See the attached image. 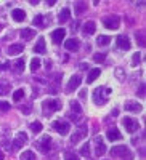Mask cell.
<instances>
[{"label": "cell", "instance_id": "obj_42", "mask_svg": "<svg viewBox=\"0 0 146 160\" xmlns=\"http://www.w3.org/2000/svg\"><path fill=\"white\" fill-rule=\"evenodd\" d=\"M21 111H23V114H31V108H28V106H23Z\"/></svg>", "mask_w": 146, "mask_h": 160}, {"label": "cell", "instance_id": "obj_20", "mask_svg": "<svg viewBox=\"0 0 146 160\" xmlns=\"http://www.w3.org/2000/svg\"><path fill=\"white\" fill-rule=\"evenodd\" d=\"M96 31V24L93 22V21H88V22H85V26H84V32L87 34V35H91Z\"/></svg>", "mask_w": 146, "mask_h": 160}, {"label": "cell", "instance_id": "obj_15", "mask_svg": "<svg viewBox=\"0 0 146 160\" xmlns=\"http://www.w3.org/2000/svg\"><path fill=\"white\" fill-rule=\"evenodd\" d=\"M106 138H108L109 141H117V139L122 138V135H121V131H119L117 128H111L108 133H106Z\"/></svg>", "mask_w": 146, "mask_h": 160}, {"label": "cell", "instance_id": "obj_31", "mask_svg": "<svg viewBox=\"0 0 146 160\" xmlns=\"http://www.w3.org/2000/svg\"><path fill=\"white\" fill-rule=\"evenodd\" d=\"M71 108H72V111L76 114H81L82 112V108H81V104H79L77 101H71Z\"/></svg>", "mask_w": 146, "mask_h": 160}, {"label": "cell", "instance_id": "obj_43", "mask_svg": "<svg viewBox=\"0 0 146 160\" xmlns=\"http://www.w3.org/2000/svg\"><path fill=\"white\" fill-rule=\"evenodd\" d=\"M143 93H144V83H141V87H140V90H138V95H140V96L143 95Z\"/></svg>", "mask_w": 146, "mask_h": 160}, {"label": "cell", "instance_id": "obj_4", "mask_svg": "<svg viewBox=\"0 0 146 160\" xmlns=\"http://www.w3.org/2000/svg\"><path fill=\"white\" fill-rule=\"evenodd\" d=\"M51 127L55 128L60 135H68V131H69V122H66V120H55V122L51 123Z\"/></svg>", "mask_w": 146, "mask_h": 160}, {"label": "cell", "instance_id": "obj_24", "mask_svg": "<svg viewBox=\"0 0 146 160\" xmlns=\"http://www.w3.org/2000/svg\"><path fill=\"white\" fill-rule=\"evenodd\" d=\"M34 35H35V31H32V29H29V28H26V29L21 31V37H23L24 40H31V38H34Z\"/></svg>", "mask_w": 146, "mask_h": 160}, {"label": "cell", "instance_id": "obj_34", "mask_svg": "<svg viewBox=\"0 0 146 160\" xmlns=\"http://www.w3.org/2000/svg\"><path fill=\"white\" fill-rule=\"evenodd\" d=\"M82 11H85V3L84 2H77L76 3V13H77V15H81Z\"/></svg>", "mask_w": 146, "mask_h": 160}, {"label": "cell", "instance_id": "obj_3", "mask_svg": "<svg viewBox=\"0 0 146 160\" xmlns=\"http://www.w3.org/2000/svg\"><path fill=\"white\" fill-rule=\"evenodd\" d=\"M119 24H121V19H119V16L111 15V16H106V18H103V26H104L106 29L116 31V29H119Z\"/></svg>", "mask_w": 146, "mask_h": 160}, {"label": "cell", "instance_id": "obj_23", "mask_svg": "<svg viewBox=\"0 0 146 160\" xmlns=\"http://www.w3.org/2000/svg\"><path fill=\"white\" fill-rule=\"evenodd\" d=\"M32 22H34V26H37V28H45V26H47L45 16H42V15H37V16L32 19Z\"/></svg>", "mask_w": 146, "mask_h": 160}, {"label": "cell", "instance_id": "obj_28", "mask_svg": "<svg viewBox=\"0 0 146 160\" xmlns=\"http://www.w3.org/2000/svg\"><path fill=\"white\" fill-rule=\"evenodd\" d=\"M29 128L34 133H40L42 131V122H32V123H29Z\"/></svg>", "mask_w": 146, "mask_h": 160}, {"label": "cell", "instance_id": "obj_30", "mask_svg": "<svg viewBox=\"0 0 146 160\" xmlns=\"http://www.w3.org/2000/svg\"><path fill=\"white\" fill-rule=\"evenodd\" d=\"M81 155H82V157H88V155H90V144H88V142L82 146V149H81Z\"/></svg>", "mask_w": 146, "mask_h": 160}, {"label": "cell", "instance_id": "obj_5", "mask_svg": "<svg viewBox=\"0 0 146 160\" xmlns=\"http://www.w3.org/2000/svg\"><path fill=\"white\" fill-rule=\"evenodd\" d=\"M122 123H124V127H125V130H127L128 133H135V131H138V128H140V123L137 122L135 118H130V117L122 118Z\"/></svg>", "mask_w": 146, "mask_h": 160}, {"label": "cell", "instance_id": "obj_40", "mask_svg": "<svg viewBox=\"0 0 146 160\" xmlns=\"http://www.w3.org/2000/svg\"><path fill=\"white\" fill-rule=\"evenodd\" d=\"M8 68H10V62H8V61L2 62V64H0V72H2V71H7Z\"/></svg>", "mask_w": 146, "mask_h": 160}, {"label": "cell", "instance_id": "obj_29", "mask_svg": "<svg viewBox=\"0 0 146 160\" xmlns=\"http://www.w3.org/2000/svg\"><path fill=\"white\" fill-rule=\"evenodd\" d=\"M10 83H7V82H0V95H7V93L10 91Z\"/></svg>", "mask_w": 146, "mask_h": 160}, {"label": "cell", "instance_id": "obj_44", "mask_svg": "<svg viewBox=\"0 0 146 160\" xmlns=\"http://www.w3.org/2000/svg\"><path fill=\"white\" fill-rule=\"evenodd\" d=\"M0 160H3V152L0 151Z\"/></svg>", "mask_w": 146, "mask_h": 160}, {"label": "cell", "instance_id": "obj_39", "mask_svg": "<svg viewBox=\"0 0 146 160\" xmlns=\"http://www.w3.org/2000/svg\"><path fill=\"white\" fill-rule=\"evenodd\" d=\"M116 77H117V78H121V80H124V69L117 68V69H116Z\"/></svg>", "mask_w": 146, "mask_h": 160}, {"label": "cell", "instance_id": "obj_17", "mask_svg": "<svg viewBox=\"0 0 146 160\" xmlns=\"http://www.w3.org/2000/svg\"><path fill=\"white\" fill-rule=\"evenodd\" d=\"M11 18L15 19V21H18V22H21V21L26 19V13H24V10L16 8V10H13V11H11Z\"/></svg>", "mask_w": 146, "mask_h": 160}, {"label": "cell", "instance_id": "obj_41", "mask_svg": "<svg viewBox=\"0 0 146 160\" xmlns=\"http://www.w3.org/2000/svg\"><path fill=\"white\" fill-rule=\"evenodd\" d=\"M137 38H138V45H140V47H144V42H143V37H141V34H140V32L137 34Z\"/></svg>", "mask_w": 146, "mask_h": 160}, {"label": "cell", "instance_id": "obj_10", "mask_svg": "<svg viewBox=\"0 0 146 160\" xmlns=\"http://www.w3.org/2000/svg\"><path fill=\"white\" fill-rule=\"evenodd\" d=\"M37 148L40 152H48L50 148H51V138L50 136H44L40 141L37 142Z\"/></svg>", "mask_w": 146, "mask_h": 160}, {"label": "cell", "instance_id": "obj_1", "mask_svg": "<svg viewBox=\"0 0 146 160\" xmlns=\"http://www.w3.org/2000/svg\"><path fill=\"white\" fill-rule=\"evenodd\" d=\"M111 95V88L109 87H98L93 90V102L96 106H103L106 104V101L109 99Z\"/></svg>", "mask_w": 146, "mask_h": 160}, {"label": "cell", "instance_id": "obj_36", "mask_svg": "<svg viewBox=\"0 0 146 160\" xmlns=\"http://www.w3.org/2000/svg\"><path fill=\"white\" fill-rule=\"evenodd\" d=\"M140 61H141V55H140V53H135L133 58H132V66H138Z\"/></svg>", "mask_w": 146, "mask_h": 160}, {"label": "cell", "instance_id": "obj_45", "mask_svg": "<svg viewBox=\"0 0 146 160\" xmlns=\"http://www.w3.org/2000/svg\"><path fill=\"white\" fill-rule=\"evenodd\" d=\"M0 32H2V24H0Z\"/></svg>", "mask_w": 146, "mask_h": 160}, {"label": "cell", "instance_id": "obj_9", "mask_svg": "<svg viewBox=\"0 0 146 160\" xmlns=\"http://www.w3.org/2000/svg\"><path fill=\"white\" fill-rule=\"evenodd\" d=\"M85 136H87V127L82 125V127L79 128V130L74 133V135L71 136V142H72V144H77L79 141H81L82 138H85Z\"/></svg>", "mask_w": 146, "mask_h": 160}, {"label": "cell", "instance_id": "obj_6", "mask_svg": "<svg viewBox=\"0 0 146 160\" xmlns=\"http://www.w3.org/2000/svg\"><path fill=\"white\" fill-rule=\"evenodd\" d=\"M81 83H82V77L79 75V74H74V75L69 78L68 87H66V91H68V93H72L77 87H81Z\"/></svg>", "mask_w": 146, "mask_h": 160}, {"label": "cell", "instance_id": "obj_38", "mask_svg": "<svg viewBox=\"0 0 146 160\" xmlns=\"http://www.w3.org/2000/svg\"><path fill=\"white\" fill-rule=\"evenodd\" d=\"M10 109V104L7 101H0V111H8Z\"/></svg>", "mask_w": 146, "mask_h": 160}, {"label": "cell", "instance_id": "obj_19", "mask_svg": "<svg viewBox=\"0 0 146 160\" xmlns=\"http://www.w3.org/2000/svg\"><path fill=\"white\" fill-rule=\"evenodd\" d=\"M100 74H101V69H98V68L91 69V71L88 72V77H87V83H93L95 80L100 77Z\"/></svg>", "mask_w": 146, "mask_h": 160}, {"label": "cell", "instance_id": "obj_35", "mask_svg": "<svg viewBox=\"0 0 146 160\" xmlns=\"http://www.w3.org/2000/svg\"><path fill=\"white\" fill-rule=\"evenodd\" d=\"M23 96H24V90H21V88H19V90H16V91H15V95H13V99H15V101H19Z\"/></svg>", "mask_w": 146, "mask_h": 160}, {"label": "cell", "instance_id": "obj_8", "mask_svg": "<svg viewBox=\"0 0 146 160\" xmlns=\"http://www.w3.org/2000/svg\"><path fill=\"white\" fill-rule=\"evenodd\" d=\"M26 141H28V136H26V133H18V135H16V138H15V141H13V151H18V149H21L23 148V144L26 142Z\"/></svg>", "mask_w": 146, "mask_h": 160}, {"label": "cell", "instance_id": "obj_11", "mask_svg": "<svg viewBox=\"0 0 146 160\" xmlns=\"http://www.w3.org/2000/svg\"><path fill=\"white\" fill-rule=\"evenodd\" d=\"M124 108H125V111H128V112H135V114H138V112H141L143 106H141L140 102H137V101H127Z\"/></svg>", "mask_w": 146, "mask_h": 160}, {"label": "cell", "instance_id": "obj_14", "mask_svg": "<svg viewBox=\"0 0 146 160\" xmlns=\"http://www.w3.org/2000/svg\"><path fill=\"white\" fill-rule=\"evenodd\" d=\"M117 48L121 50H128L130 48V40L127 35H119L117 37Z\"/></svg>", "mask_w": 146, "mask_h": 160}, {"label": "cell", "instance_id": "obj_25", "mask_svg": "<svg viewBox=\"0 0 146 160\" xmlns=\"http://www.w3.org/2000/svg\"><path fill=\"white\" fill-rule=\"evenodd\" d=\"M109 42H111V37H109V35H100V37L96 38V43H98L100 47L109 45Z\"/></svg>", "mask_w": 146, "mask_h": 160}, {"label": "cell", "instance_id": "obj_33", "mask_svg": "<svg viewBox=\"0 0 146 160\" xmlns=\"http://www.w3.org/2000/svg\"><path fill=\"white\" fill-rule=\"evenodd\" d=\"M64 158H66V160H79V157H77L74 152H71V151H66V152H64Z\"/></svg>", "mask_w": 146, "mask_h": 160}, {"label": "cell", "instance_id": "obj_26", "mask_svg": "<svg viewBox=\"0 0 146 160\" xmlns=\"http://www.w3.org/2000/svg\"><path fill=\"white\" fill-rule=\"evenodd\" d=\"M23 71H24V59H23V58H19V59L15 62V72L21 74Z\"/></svg>", "mask_w": 146, "mask_h": 160}, {"label": "cell", "instance_id": "obj_32", "mask_svg": "<svg viewBox=\"0 0 146 160\" xmlns=\"http://www.w3.org/2000/svg\"><path fill=\"white\" fill-rule=\"evenodd\" d=\"M39 68H40V59H39V58H34V59L31 61V71H37Z\"/></svg>", "mask_w": 146, "mask_h": 160}, {"label": "cell", "instance_id": "obj_37", "mask_svg": "<svg viewBox=\"0 0 146 160\" xmlns=\"http://www.w3.org/2000/svg\"><path fill=\"white\" fill-rule=\"evenodd\" d=\"M104 58H106V55H103V53H95L93 55V61H96V62H103Z\"/></svg>", "mask_w": 146, "mask_h": 160}, {"label": "cell", "instance_id": "obj_27", "mask_svg": "<svg viewBox=\"0 0 146 160\" xmlns=\"http://www.w3.org/2000/svg\"><path fill=\"white\" fill-rule=\"evenodd\" d=\"M19 160H35V154L32 151H26L21 154V158Z\"/></svg>", "mask_w": 146, "mask_h": 160}, {"label": "cell", "instance_id": "obj_12", "mask_svg": "<svg viewBox=\"0 0 146 160\" xmlns=\"http://www.w3.org/2000/svg\"><path fill=\"white\" fill-rule=\"evenodd\" d=\"M104 152H106V146L103 144L101 136H96V138H95V154H96L98 157H101Z\"/></svg>", "mask_w": 146, "mask_h": 160}, {"label": "cell", "instance_id": "obj_13", "mask_svg": "<svg viewBox=\"0 0 146 160\" xmlns=\"http://www.w3.org/2000/svg\"><path fill=\"white\" fill-rule=\"evenodd\" d=\"M64 35H66V31H64V29H56L55 32H51V40H53L56 45H60V43L63 42Z\"/></svg>", "mask_w": 146, "mask_h": 160}, {"label": "cell", "instance_id": "obj_2", "mask_svg": "<svg viewBox=\"0 0 146 160\" xmlns=\"http://www.w3.org/2000/svg\"><path fill=\"white\" fill-rule=\"evenodd\" d=\"M111 154L114 157H124V160H133V154L130 152V149L127 148V146H119V148H112Z\"/></svg>", "mask_w": 146, "mask_h": 160}, {"label": "cell", "instance_id": "obj_21", "mask_svg": "<svg viewBox=\"0 0 146 160\" xmlns=\"http://www.w3.org/2000/svg\"><path fill=\"white\" fill-rule=\"evenodd\" d=\"M69 16H71V11H69V8H63V10L60 11L58 21H60V22H66V21L69 19Z\"/></svg>", "mask_w": 146, "mask_h": 160}, {"label": "cell", "instance_id": "obj_16", "mask_svg": "<svg viewBox=\"0 0 146 160\" xmlns=\"http://www.w3.org/2000/svg\"><path fill=\"white\" fill-rule=\"evenodd\" d=\"M64 48L68 51H77L79 50V40L77 38H69L68 42L64 43Z\"/></svg>", "mask_w": 146, "mask_h": 160}, {"label": "cell", "instance_id": "obj_7", "mask_svg": "<svg viewBox=\"0 0 146 160\" xmlns=\"http://www.w3.org/2000/svg\"><path fill=\"white\" fill-rule=\"evenodd\" d=\"M42 108H44V109H48V111H53V112H56V111L61 109V102L56 101V99H47V101H44Z\"/></svg>", "mask_w": 146, "mask_h": 160}, {"label": "cell", "instance_id": "obj_18", "mask_svg": "<svg viewBox=\"0 0 146 160\" xmlns=\"http://www.w3.org/2000/svg\"><path fill=\"white\" fill-rule=\"evenodd\" d=\"M24 50V45L21 43H13L8 47V55H19V53H23Z\"/></svg>", "mask_w": 146, "mask_h": 160}, {"label": "cell", "instance_id": "obj_22", "mask_svg": "<svg viewBox=\"0 0 146 160\" xmlns=\"http://www.w3.org/2000/svg\"><path fill=\"white\" fill-rule=\"evenodd\" d=\"M34 51L35 53H45V40H44V37H40L37 40V43L34 47Z\"/></svg>", "mask_w": 146, "mask_h": 160}]
</instances>
